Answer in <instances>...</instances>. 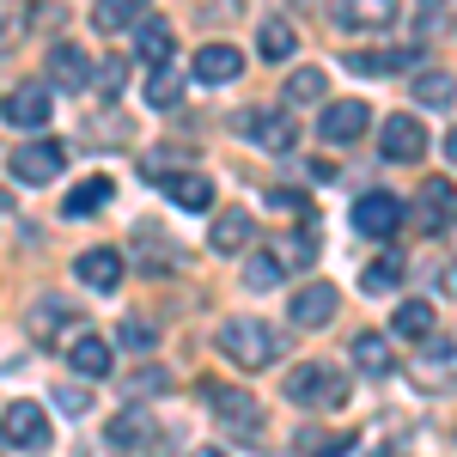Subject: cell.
<instances>
[{
	"mask_svg": "<svg viewBox=\"0 0 457 457\" xmlns=\"http://www.w3.org/2000/svg\"><path fill=\"white\" fill-rule=\"evenodd\" d=\"M293 409H342L348 403V378L342 366H323V360H305L287 372V390H281Z\"/></svg>",
	"mask_w": 457,
	"mask_h": 457,
	"instance_id": "2",
	"label": "cell"
},
{
	"mask_svg": "<svg viewBox=\"0 0 457 457\" xmlns=\"http://www.w3.org/2000/svg\"><path fill=\"white\" fill-rule=\"evenodd\" d=\"M146 104H153V110H177V104H183V73L159 68L153 79H146Z\"/></svg>",
	"mask_w": 457,
	"mask_h": 457,
	"instance_id": "33",
	"label": "cell"
},
{
	"mask_svg": "<svg viewBox=\"0 0 457 457\" xmlns=\"http://www.w3.org/2000/svg\"><path fill=\"white\" fill-rule=\"evenodd\" d=\"M238 129L256 135L269 153H293V135H299V129H293V110H245Z\"/></svg>",
	"mask_w": 457,
	"mask_h": 457,
	"instance_id": "13",
	"label": "cell"
},
{
	"mask_svg": "<svg viewBox=\"0 0 457 457\" xmlns=\"http://www.w3.org/2000/svg\"><path fill=\"white\" fill-rule=\"evenodd\" d=\"M378 153H385L390 165H415L427 153V129H421V116H385V129H378Z\"/></svg>",
	"mask_w": 457,
	"mask_h": 457,
	"instance_id": "6",
	"label": "cell"
},
{
	"mask_svg": "<svg viewBox=\"0 0 457 457\" xmlns=\"http://www.w3.org/2000/svg\"><path fill=\"white\" fill-rule=\"evenodd\" d=\"M6 171L19 177V183H31V189H43V183H55V177L68 171V146L49 141V135H37V141H25L12 159H6Z\"/></svg>",
	"mask_w": 457,
	"mask_h": 457,
	"instance_id": "3",
	"label": "cell"
},
{
	"mask_svg": "<svg viewBox=\"0 0 457 457\" xmlns=\"http://www.w3.org/2000/svg\"><path fill=\"white\" fill-rule=\"evenodd\" d=\"M336 312H342V293H336L329 281L299 287V293H293V305H287V317H293L299 329H323V323H329Z\"/></svg>",
	"mask_w": 457,
	"mask_h": 457,
	"instance_id": "10",
	"label": "cell"
},
{
	"mask_svg": "<svg viewBox=\"0 0 457 457\" xmlns=\"http://www.w3.org/2000/svg\"><path fill=\"white\" fill-rule=\"evenodd\" d=\"M55 403H62V415H86V409H92L86 385H62V390H55Z\"/></svg>",
	"mask_w": 457,
	"mask_h": 457,
	"instance_id": "37",
	"label": "cell"
},
{
	"mask_svg": "<svg viewBox=\"0 0 457 457\" xmlns=\"http://www.w3.org/2000/svg\"><path fill=\"white\" fill-rule=\"evenodd\" d=\"M171 49H177L171 25H165V19H159V12H146L141 25H135V55H141L146 68L159 73V68H171Z\"/></svg>",
	"mask_w": 457,
	"mask_h": 457,
	"instance_id": "15",
	"label": "cell"
},
{
	"mask_svg": "<svg viewBox=\"0 0 457 457\" xmlns=\"http://www.w3.org/2000/svg\"><path fill=\"white\" fill-rule=\"evenodd\" d=\"M122 250H110V245H92V250H79L73 256V281L79 287H92V293H116L122 287Z\"/></svg>",
	"mask_w": 457,
	"mask_h": 457,
	"instance_id": "7",
	"label": "cell"
},
{
	"mask_svg": "<svg viewBox=\"0 0 457 457\" xmlns=\"http://www.w3.org/2000/svg\"><path fill=\"white\" fill-rule=\"evenodd\" d=\"M0 439H6V445H25V452H43V445H49V415L25 396V403H12V409L0 415Z\"/></svg>",
	"mask_w": 457,
	"mask_h": 457,
	"instance_id": "8",
	"label": "cell"
},
{
	"mask_svg": "<svg viewBox=\"0 0 457 457\" xmlns=\"http://www.w3.org/2000/svg\"><path fill=\"white\" fill-rule=\"evenodd\" d=\"M146 439H153V421H146L141 409H122V415L110 421V445H116V452H141Z\"/></svg>",
	"mask_w": 457,
	"mask_h": 457,
	"instance_id": "28",
	"label": "cell"
},
{
	"mask_svg": "<svg viewBox=\"0 0 457 457\" xmlns=\"http://www.w3.org/2000/svg\"><path fill=\"white\" fill-rule=\"evenodd\" d=\"M68 323H73V305H68V299H55V293L31 299V336H37V342H55Z\"/></svg>",
	"mask_w": 457,
	"mask_h": 457,
	"instance_id": "21",
	"label": "cell"
},
{
	"mask_svg": "<svg viewBox=\"0 0 457 457\" xmlns=\"http://www.w3.org/2000/svg\"><path fill=\"white\" fill-rule=\"evenodd\" d=\"M353 366H360V372H372V378H385V372H390V342L378 336V329L353 336Z\"/></svg>",
	"mask_w": 457,
	"mask_h": 457,
	"instance_id": "30",
	"label": "cell"
},
{
	"mask_svg": "<svg viewBox=\"0 0 457 457\" xmlns=\"http://www.w3.org/2000/svg\"><path fill=\"white\" fill-rule=\"evenodd\" d=\"M141 19H146V12H141V6H129V0H104V6H92V25H98L104 37H116V31H135Z\"/></svg>",
	"mask_w": 457,
	"mask_h": 457,
	"instance_id": "32",
	"label": "cell"
},
{
	"mask_svg": "<svg viewBox=\"0 0 457 457\" xmlns=\"http://www.w3.org/2000/svg\"><path fill=\"white\" fill-rule=\"evenodd\" d=\"M439 293H457V269H445V275H439Z\"/></svg>",
	"mask_w": 457,
	"mask_h": 457,
	"instance_id": "40",
	"label": "cell"
},
{
	"mask_svg": "<svg viewBox=\"0 0 457 457\" xmlns=\"http://www.w3.org/2000/svg\"><path fill=\"white\" fill-rule=\"evenodd\" d=\"M19 31H25V12H0V55L19 43Z\"/></svg>",
	"mask_w": 457,
	"mask_h": 457,
	"instance_id": "39",
	"label": "cell"
},
{
	"mask_svg": "<svg viewBox=\"0 0 457 457\" xmlns=\"http://www.w3.org/2000/svg\"><path fill=\"white\" fill-rule=\"evenodd\" d=\"M68 366H73V378H104L110 372V342L104 336H73L68 342Z\"/></svg>",
	"mask_w": 457,
	"mask_h": 457,
	"instance_id": "20",
	"label": "cell"
},
{
	"mask_svg": "<svg viewBox=\"0 0 457 457\" xmlns=\"http://www.w3.org/2000/svg\"><path fill=\"white\" fill-rule=\"evenodd\" d=\"M189 457H226V452H220V445H195Z\"/></svg>",
	"mask_w": 457,
	"mask_h": 457,
	"instance_id": "42",
	"label": "cell"
},
{
	"mask_svg": "<svg viewBox=\"0 0 457 457\" xmlns=\"http://www.w3.org/2000/svg\"><path fill=\"white\" fill-rule=\"evenodd\" d=\"M275 250H281V256H275L281 269H312V262H317V213H305V220H299V232L281 238Z\"/></svg>",
	"mask_w": 457,
	"mask_h": 457,
	"instance_id": "22",
	"label": "cell"
},
{
	"mask_svg": "<svg viewBox=\"0 0 457 457\" xmlns=\"http://www.w3.org/2000/svg\"><path fill=\"white\" fill-rule=\"evenodd\" d=\"M208 245L220 250V256H245V250L256 245V220H250L245 208H226V213H220V220H213Z\"/></svg>",
	"mask_w": 457,
	"mask_h": 457,
	"instance_id": "17",
	"label": "cell"
},
{
	"mask_svg": "<svg viewBox=\"0 0 457 457\" xmlns=\"http://www.w3.org/2000/svg\"><path fill=\"white\" fill-rule=\"evenodd\" d=\"M256 49H262V62H293V55H299V31H293V19H262Z\"/></svg>",
	"mask_w": 457,
	"mask_h": 457,
	"instance_id": "23",
	"label": "cell"
},
{
	"mask_svg": "<svg viewBox=\"0 0 457 457\" xmlns=\"http://www.w3.org/2000/svg\"><path fill=\"white\" fill-rule=\"evenodd\" d=\"M403 195H390V189H366L360 202H353V226L366 232V238H396V226H403Z\"/></svg>",
	"mask_w": 457,
	"mask_h": 457,
	"instance_id": "5",
	"label": "cell"
},
{
	"mask_svg": "<svg viewBox=\"0 0 457 457\" xmlns=\"http://www.w3.org/2000/svg\"><path fill=\"white\" fill-rule=\"evenodd\" d=\"M415 220H421V232H439V226H452L457 220V183L452 177H427L421 195H415Z\"/></svg>",
	"mask_w": 457,
	"mask_h": 457,
	"instance_id": "12",
	"label": "cell"
},
{
	"mask_svg": "<svg viewBox=\"0 0 457 457\" xmlns=\"http://www.w3.org/2000/svg\"><path fill=\"white\" fill-rule=\"evenodd\" d=\"M0 116H6L12 129H43V122L55 116V92H49L43 79H25V86H12V92H6Z\"/></svg>",
	"mask_w": 457,
	"mask_h": 457,
	"instance_id": "4",
	"label": "cell"
},
{
	"mask_svg": "<svg viewBox=\"0 0 457 457\" xmlns=\"http://www.w3.org/2000/svg\"><path fill=\"white\" fill-rule=\"evenodd\" d=\"M305 104H329V73L323 68H293L281 86V110H305Z\"/></svg>",
	"mask_w": 457,
	"mask_h": 457,
	"instance_id": "18",
	"label": "cell"
},
{
	"mask_svg": "<svg viewBox=\"0 0 457 457\" xmlns=\"http://www.w3.org/2000/svg\"><path fill=\"white\" fill-rule=\"evenodd\" d=\"M360 287H366V293H396V287H403V256L385 250L378 262H366V269H360Z\"/></svg>",
	"mask_w": 457,
	"mask_h": 457,
	"instance_id": "31",
	"label": "cell"
},
{
	"mask_svg": "<svg viewBox=\"0 0 457 457\" xmlns=\"http://www.w3.org/2000/svg\"><path fill=\"white\" fill-rule=\"evenodd\" d=\"M445 159H452V165H457V129H452V135H445Z\"/></svg>",
	"mask_w": 457,
	"mask_h": 457,
	"instance_id": "41",
	"label": "cell"
},
{
	"mask_svg": "<svg viewBox=\"0 0 457 457\" xmlns=\"http://www.w3.org/2000/svg\"><path fill=\"white\" fill-rule=\"evenodd\" d=\"M433 329H439V317H433L427 299H403L396 305V336L403 342H433Z\"/></svg>",
	"mask_w": 457,
	"mask_h": 457,
	"instance_id": "25",
	"label": "cell"
},
{
	"mask_svg": "<svg viewBox=\"0 0 457 457\" xmlns=\"http://www.w3.org/2000/svg\"><path fill=\"white\" fill-rule=\"evenodd\" d=\"M189 73H195L202 86H232V79L245 73V55H238L232 43H208V49H195V68Z\"/></svg>",
	"mask_w": 457,
	"mask_h": 457,
	"instance_id": "16",
	"label": "cell"
},
{
	"mask_svg": "<svg viewBox=\"0 0 457 457\" xmlns=\"http://www.w3.org/2000/svg\"><path fill=\"white\" fill-rule=\"evenodd\" d=\"M213 342H220V353L232 366H245V372H262V366H275L287 353V336L275 323H262V317H226Z\"/></svg>",
	"mask_w": 457,
	"mask_h": 457,
	"instance_id": "1",
	"label": "cell"
},
{
	"mask_svg": "<svg viewBox=\"0 0 457 457\" xmlns=\"http://www.w3.org/2000/svg\"><path fill=\"white\" fill-rule=\"evenodd\" d=\"M92 86H98L104 98H116V92H122V62H104V68L92 73Z\"/></svg>",
	"mask_w": 457,
	"mask_h": 457,
	"instance_id": "38",
	"label": "cell"
},
{
	"mask_svg": "<svg viewBox=\"0 0 457 457\" xmlns=\"http://www.w3.org/2000/svg\"><path fill=\"white\" fill-rule=\"evenodd\" d=\"M49 92H86L92 86V62L73 49V43H55L49 49V79H43Z\"/></svg>",
	"mask_w": 457,
	"mask_h": 457,
	"instance_id": "14",
	"label": "cell"
},
{
	"mask_svg": "<svg viewBox=\"0 0 457 457\" xmlns=\"http://www.w3.org/2000/svg\"><path fill=\"white\" fill-rule=\"evenodd\" d=\"M245 281H250V287H281V281H287V269L275 262V256H250Z\"/></svg>",
	"mask_w": 457,
	"mask_h": 457,
	"instance_id": "36",
	"label": "cell"
},
{
	"mask_svg": "<svg viewBox=\"0 0 457 457\" xmlns=\"http://www.w3.org/2000/svg\"><path fill=\"white\" fill-rule=\"evenodd\" d=\"M208 403H213V415H220L226 427H238V433H262V403H256L250 390L208 385Z\"/></svg>",
	"mask_w": 457,
	"mask_h": 457,
	"instance_id": "11",
	"label": "cell"
},
{
	"mask_svg": "<svg viewBox=\"0 0 457 457\" xmlns=\"http://www.w3.org/2000/svg\"><path fill=\"white\" fill-rule=\"evenodd\" d=\"M116 342H122V348H135V353H146V348H153V323H146V317H122Z\"/></svg>",
	"mask_w": 457,
	"mask_h": 457,
	"instance_id": "35",
	"label": "cell"
},
{
	"mask_svg": "<svg viewBox=\"0 0 457 457\" xmlns=\"http://www.w3.org/2000/svg\"><path fill=\"white\" fill-rule=\"evenodd\" d=\"M329 19H336L342 31H366V25L378 31V25H390V19H396V6H385V0H372V6H366V0H348V6H336Z\"/></svg>",
	"mask_w": 457,
	"mask_h": 457,
	"instance_id": "26",
	"label": "cell"
},
{
	"mask_svg": "<svg viewBox=\"0 0 457 457\" xmlns=\"http://www.w3.org/2000/svg\"><path fill=\"white\" fill-rule=\"evenodd\" d=\"M409 62H415V49H353V55H348V68L353 73H372V79H378V73L409 68Z\"/></svg>",
	"mask_w": 457,
	"mask_h": 457,
	"instance_id": "29",
	"label": "cell"
},
{
	"mask_svg": "<svg viewBox=\"0 0 457 457\" xmlns=\"http://www.w3.org/2000/svg\"><path fill=\"white\" fill-rule=\"evenodd\" d=\"M452 98H457V79H452V73H439V68L415 73V104H421V110H445Z\"/></svg>",
	"mask_w": 457,
	"mask_h": 457,
	"instance_id": "27",
	"label": "cell"
},
{
	"mask_svg": "<svg viewBox=\"0 0 457 457\" xmlns=\"http://www.w3.org/2000/svg\"><path fill=\"white\" fill-rule=\"evenodd\" d=\"M366 122H372V104H360V98H336V104L317 110V135L323 141H360Z\"/></svg>",
	"mask_w": 457,
	"mask_h": 457,
	"instance_id": "9",
	"label": "cell"
},
{
	"mask_svg": "<svg viewBox=\"0 0 457 457\" xmlns=\"http://www.w3.org/2000/svg\"><path fill=\"white\" fill-rule=\"evenodd\" d=\"M110 195H116V183H110V177L98 171V177H86V183H73V195L62 202V213H68V220H86V213H98V208H104Z\"/></svg>",
	"mask_w": 457,
	"mask_h": 457,
	"instance_id": "24",
	"label": "cell"
},
{
	"mask_svg": "<svg viewBox=\"0 0 457 457\" xmlns=\"http://www.w3.org/2000/svg\"><path fill=\"white\" fill-rule=\"evenodd\" d=\"M165 195H171L183 213H208L213 208V183L202 171H171L165 177Z\"/></svg>",
	"mask_w": 457,
	"mask_h": 457,
	"instance_id": "19",
	"label": "cell"
},
{
	"mask_svg": "<svg viewBox=\"0 0 457 457\" xmlns=\"http://www.w3.org/2000/svg\"><path fill=\"white\" fill-rule=\"evenodd\" d=\"M159 390H171V372H165V366H146V372H135V378H129V390H122V396H129V403H153Z\"/></svg>",
	"mask_w": 457,
	"mask_h": 457,
	"instance_id": "34",
	"label": "cell"
}]
</instances>
